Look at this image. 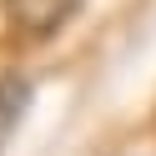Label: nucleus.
<instances>
[{"label": "nucleus", "mask_w": 156, "mask_h": 156, "mask_svg": "<svg viewBox=\"0 0 156 156\" xmlns=\"http://www.w3.org/2000/svg\"><path fill=\"white\" fill-rule=\"evenodd\" d=\"M81 10V0H5V15H10V25L20 35H30V41H45V35H55L71 15Z\"/></svg>", "instance_id": "obj_1"}, {"label": "nucleus", "mask_w": 156, "mask_h": 156, "mask_svg": "<svg viewBox=\"0 0 156 156\" xmlns=\"http://www.w3.org/2000/svg\"><path fill=\"white\" fill-rule=\"evenodd\" d=\"M25 106H30V81H25V76H0V151H5V141L15 136Z\"/></svg>", "instance_id": "obj_2"}]
</instances>
